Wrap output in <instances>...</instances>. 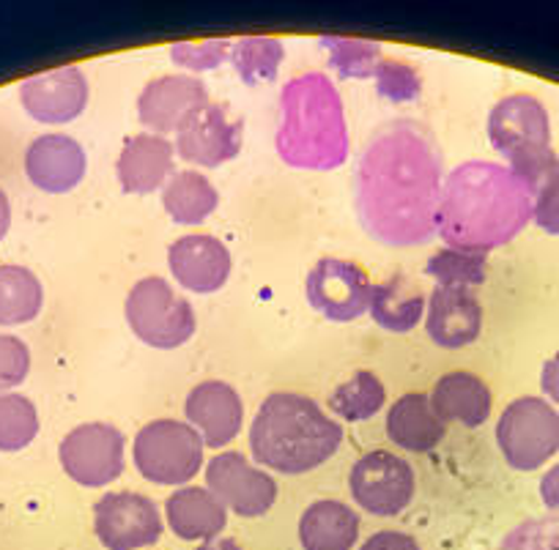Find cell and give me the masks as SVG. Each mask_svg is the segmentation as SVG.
I'll return each instance as SVG.
<instances>
[{
	"label": "cell",
	"mask_w": 559,
	"mask_h": 550,
	"mask_svg": "<svg viewBox=\"0 0 559 550\" xmlns=\"http://www.w3.org/2000/svg\"><path fill=\"white\" fill-rule=\"evenodd\" d=\"M532 217L524 183L491 162H472L450 176L437 228L459 250L486 252L513 239Z\"/></svg>",
	"instance_id": "obj_1"
},
{
	"label": "cell",
	"mask_w": 559,
	"mask_h": 550,
	"mask_svg": "<svg viewBox=\"0 0 559 550\" xmlns=\"http://www.w3.org/2000/svg\"><path fill=\"white\" fill-rule=\"evenodd\" d=\"M343 444V428L305 395L274 392L258 408L250 452L261 466L299 477L324 466Z\"/></svg>",
	"instance_id": "obj_2"
},
{
	"label": "cell",
	"mask_w": 559,
	"mask_h": 550,
	"mask_svg": "<svg viewBox=\"0 0 559 550\" xmlns=\"http://www.w3.org/2000/svg\"><path fill=\"white\" fill-rule=\"evenodd\" d=\"M286 118L308 123H288L283 129L280 148L283 156L302 167H330L343 156V132L337 94L324 77L297 80L286 88Z\"/></svg>",
	"instance_id": "obj_3"
},
{
	"label": "cell",
	"mask_w": 559,
	"mask_h": 550,
	"mask_svg": "<svg viewBox=\"0 0 559 550\" xmlns=\"http://www.w3.org/2000/svg\"><path fill=\"white\" fill-rule=\"evenodd\" d=\"M127 323L148 348L174 350L181 348L195 334V310L187 299H181L165 279L146 277L134 283L129 290Z\"/></svg>",
	"instance_id": "obj_4"
},
{
	"label": "cell",
	"mask_w": 559,
	"mask_h": 550,
	"mask_svg": "<svg viewBox=\"0 0 559 550\" xmlns=\"http://www.w3.org/2000/svg\"><path fill=\"white\" fill-rule=\"evenodd\" d=\"M203 439L179 419H154L134 435V466L154 485H187L203 466Z\"/></svg>",
	"instance_id": "obj_5"
},
{
	"label": "cell",
	"mask_w": 559,
	"mask_h": 550,
	"mask_svg": "<svg viewBox=\"0 0 559 550\" xmlns=\"http://www.w3.org/2000/svg\"><path fill=\"white\" fill-rule=\"evenodd\" d=\"M497 444L510 468L537 471L559 452V414L540 397H519L497 425Z\"/></svg>",
	"instance_id": "obj_6"
},
{
	"label": "cell",
	"mask_w": 559,
	"mask_h": 550,
	"mask_svg": "<svg viewBox=\"0 0 559 550\" xmlns=\"http://www.w3.org/2000/svg\"><path fill=\"white\" fill-rule=\"evenodd\" d=\"M123 435L112 425L88 422L61 441V466L83 488H105L123 474Z\"/></svg>",
	"instance_id": "obj_7"
},
{
	"label": "cell",
	"mask_w": 559,
	"mask_h": 550,
	"mask_svg": "<svg viewBox=\"0 0 559 550\" xmlns=\"http://www.w3.org/2000/svg\"><path fill=\"white\" fill-rule=\"evenodd\" d=\"M414 471L403 457L386 450L368 452L352 468V495L376 517L401 515L414 499Z\"/></svg>",
	"instance_id": "obj_8"
},
{
	"label": "cell",
	"mask_w": 559,
	"mask_h": 550,
	"mask_svg": "<svg viewBox=\"0 0 559 550\" xmlns=\"http://www.w3.org/2000/svg\"><path fill=\"white\" fill-rule=\"evenodd\" d=\"M94 528L107 550H140L163 537V515L148 495L123 490L96 501Z\"/></svg>",
	"instance_id": "obj_9"
},
{
	"label": "cell",
	"mask_w": 559,
	"mask_h": 550,
	"mask_svg": "<svg viewBox=\"0 0 559 550\" xmlns=\"http://www.w3.org/2000/svg\"><path fill=\"white\" fill-rule=\"evenodd\" d=\"M368 272L354 261L324 258L308 274V299L326 321L352 323L370 307Z\"/></svg>",
	"instance_id": "obj_10"
},
{
	"label": "cell",
	"mask_w": 559,
	"mask_h": 550,
	"mask_svg": "<svg viewBox=\"0 0 559 550\" xmlns=\"http://www.w3.org/2000/svg\"><path fill=\"white\" fill-rule=\"evenodd\" d=\"M206 488L239 517L266 515L277 501V482L241 452H219L206 466Z\"/></svg>",
	"instance_id": "obj_11"
},
{
	"label": "cell",
	"mask_w": 559,
	"mask_h": 550,
	"mask_svg": "<svg viewBox=\"0 0 559 550\" xmlns=\"http://www.w3.org/2000/svg\"><path fill=\"white\" fill-rule=\"evenodd\" d=\"M488 138L508 162L530 151L551 148L546 107L530 94L508 96L488 116Z\"/></svg>",
	"instance_id": "obj_12"
},
{
	"label": "cell",
	"mask_w": 559,
	"mask_h": 550,
	"mask_svg": "<svg viewBox=\"0 0 559 550\" xmlns=\"http://www.w3.org/2000/svg\"><path fill=\"white\" fill-rule=\"evenodd\" d=\"M209 91L201 80L187 74L152 80L140 91L138 116L140 123L154 134L179 132L201 107L209 105Z\"/></svg>",
	"instance_id": "obj_13"
},
{
	"label": "cell",
	"mask_w": 559,
	"mask_h": 550,
	"mask_svg": "<svg viewBox=\"0 0 559 550\" xmlns=\"http://www.w3.org/2000/svg\"><path fill=\"white\" fill-rule=\"evenodd\" d=\"M174 148L190 165H223L241 151V121H234L223 105L209 101L176 132Z\"/></svg>",
	"instance_id": "obj_14"
},
{
	"label": "cell",
	"mask_w": 559,
	"mask_h": 550,
	"mask_svg": "<svg viewBox=\"0 0 559 550\" xmlns=\"http://www.w3.org/2000/svg\"><path fill=\"white\" fill-rule=\"evenodd\" d=\"M20 99L39 123H69L88 105V80L78 67L34 74L20 85Z\"/></svg>",
	"instance_id": "obj_15"
},
{
	"label": "cell",
	"mask_w": 559,
	"mask_h": 550,
	"mask_svg": "<svg viewBox=\"0 0 559 550\" xmlns=\"http://www.w3.org/2000/svg\"><path fill=\"white\" fill-rule=\"evenodd\" d=\"M83 145L69 134H41L25 151V172L36 190L50 192V195H63L72 192L85 178Z\"/></svg>",
	"instance_id": "obj_16"
},
{
	"label": "cell",
	"mask_w": 559,
	"mask_h": 550,
	"mask_svg": "<svg viewBox=\"0 0 559 550\" xmlns=\"http://www.w3.org/2000/svg\"><path fill=\"white\" fill-rule=\"evenodd\" d=\"M185 414L187 425H192L201 433L203 444L214 446V450L228 446L239 435L241 422H245L241 397L225 381H203V384L192 386L185 403Z\"/></svg>",
	"instance_id": "obj_17"
},
{
	"label": "cell",
	"mask_w": 559,
	"mask_h": 550,
	"mask_svg": "<svg viewBox=\"0 0 559 550\" xmlns=\"http://www.w3.org/2000/svg\"><path fill=\"white\" fill-rule=\"evenodd\" d=\"M170 274L192 294H214L230 277V252L214 236H181L168 250Z\"/></svg>",
	"instance_id": "obj_18"
},
{
	"label": "cell",
	"mask_w": 559,
	"mask_h": 550,
	"mask_svg": "<svg viewBox=\"0 0 559 550\" xmlns=\"http://www.w3.org/2000/svg\"><path fill=\"white\" fill-rule=\"evenodd\" d=\"M426 332L439 348H466L483 332L480 299L469 288H444L437 285L428 296Z\"/></svg>",
	"instance_id": "obj_19"
},
{
	"label": "cell",
	"mask_w": 559,
	"mask_h": 550,
	"mask_svg": "<svg viewBox=\"0 0 559 550\" xmlns=\"http://www.w3.org/2000/svg\"><path fill=\"white\" fill-rule=\"evenodd\" d=\"M176 148L163 134H134L123 143L118 154V181L129 195H148L163 190L168 178L174 176Z\"/></svg>",
	"instance_id": "obj_20"
},
{
	"label": "cell",
	"mask_w": 559,
	"mask_h": 550,
	"mask_svg": "<svg viewBox=\"0 0 559 550\" xmlns=\"http://www.w3.org/2000/svg\"><path fill=\"white\" fill-rule=\"evenodd\" d=\"M431 406L444 425L459 422L464 428H480L491 417V390L483 379L459 370L437 381Z\"/></svg>",
	"instance_id": "obj_21"
},
{
	"label": "cell",
	"mask_w": 559,
	"mask_h": 550,
	"mask_svg": "<svg viewBox=\"0 0 559 550\" xmlns=\"http://www.w3.org/2000/svg\"><path fill=\"white\" fill-rule=\"evenodd\" d=\"M165 515H168L170 531L179 539H217L228 523V510L219 504L217 495L209 488H179L165 504Z\"/></svg>",
	"instance_id": "obj_22"
},
{
	"label": "cell",
	"mask_w": 559,
	"mask_h": 550,
	"mask_svg": "<svg viewBox=\"0 0 559 550\" xmlns=\"http://www.w3.org/2000/svg\"><path fill=\"white\" fill-rule=\"evenodd\" d=\"M444 428L442 419L437 417L428 395H403L386 414V435L395 446L406 452H431L433 446L442 444Z\"/></svg>",
	"instance_id": "obj_23"
},
{
	"label": "cell",
	"mask_w": 559,
	"mask_h": 550,
	"mask_svg": "<svg viewBox=\"0 0 559 550\" xmlns=\"http://www.w3.org/2000/svg\"><path fill=\"white\" fill-rule=\"evenodd\" d=\"M359 539V515L343 501H316L299 521L305 550H352Z\"/></svg>",
	"instance_id": "obj_24"
},
{
	"label": "cell",
	"mask_w": 559,
	"mask_h": 550,
	"mask_svg": "<svg viewBox=\"0 0 559 550\" xmlns=\"http://www.w3.org/2000/svg\"><path fill=\"white\" fill-rule=\"evenodd\" d=\"M370 315L381 328L395 334H406L423 321L426 312V294L406 277H392L386 283L373 285L370 294Z\"/></svg>",
	"instance_id": "obj_25"
},
{
	"label": "cell",
	"mask_w": 559,
	"mask_h": 550,
	"mask_svg": "<svg viewBox=\"0 0 559 550\" xmlns=\"http://www.w3.org/2000/svg\"><path fill=\"white\" fill-rule=\"evenodd\" d=\"M163 206L179 225H201L217 212L219 192L203 172L179 170L163 187Z\"/></svg>",
	"instance_id": "obj_26"
},
{
	"label": "cell",
	"mask_w": 559,
	"mask_h": 550,
	"mask_svg": "<svg viewBox=\"0 0 559 550\" xmlns=\"http://www.w3.org/2000/svg\"><path fill=\"white\" fill-rule=\"evenodd\" d=\"M45 304L39 277L25 266H0V326L34 321Z\"/></svg>",
	"instance_id": "obj_27"
},
{
	"label": "cell",
	"mask_w": 559,
	"mask_h": 550,
	"mask_svg": "<svg viewBox=\"0 0 559 550\" xmlns=\"http://www.w3.org/2000/svg\"><path fill=\"white\" fill-rule=\"evenodd\" d=\"M386 392L384 384L376 379L370 370H359L352 375V381L337 386L330 397V408L346 422H365L373 419L384 408Z\"/></svg>",
	"instance_id": "obj_28"
},
{
	"label": "cell",
	"mask_w": 559,
	"mask_h": 550,
	"mask_svg": "<svg viewBox=\"0 0 559 550\" xmlns=\"http://www.w3.org/2000/svg\"><path fill=\"white\" fill-rule=\"evenodd\" d=\"M283 56H286V50L272 36H245L230 47V63L247 85L269 83V80L277 77Z\"/></svg>",
	"instance_id": "obj_29"
},
{
	"label": "cell",
	"mask_w": 559,
	"mask_h": 550,
	"mask_svg": "<svg viewBox=\"0 0 559 550\" xmlns=\"http://www.w3.org/2000/svg\"><path fill=\"white\" fill-rule=\"evenodd\" d=\"M426 272L437 279L444 288H475V285L486 283L488 263L486 252L475 250H459V247H450V250L437 252V255L428 261Z\"/></svg>",
	"instance_id": "obj_30"
},
{
	"label": "cell",
	"mask_w": 559,
	"mask_h": 550,
	"mask_svg": "<svg viewBox=\"0 0 559 550\" xmlns=\"http://www.w3.org/2000/svg\"><path fill=\"white\" fill-rule=\"evenodd\" d=\"M39 433V414L23 395L0 392V452H20Z\"/></svg>",
	"instance_id": "obj_31"
},
{
	"label": "cell",
	"mask_w": 559,
	"mask_h": 550,
	"mask_svg": "<svg viewBox=\"0 0 559 550\" xmlns=\"http://www.w3.org/2000/svg\"><path fill=\"white\" fill-rule=\"evenodd\" d=\"M321 47L332 52V63H335L343 77H370L379 67V45H373V41L324 36Z\"/></svg>",
	"instance_id": "obj_32"
},
{
	"label": "cell",
	"mask_w": 559,
	"mask_h": 550,
	"mask_svg": "<svg viewBox=\"0 0 559 550\" xmlns=\"http://www.w3.org/2000/svg\"><path fill=\"white\" fill-rule=\"evenodd\" d=\"M376 88L390 101H412L419 94V77L408 63L401 61H381L376 67Z\"/></svg>",
	"instance_id": "obj_33"
},
{
	"label": "cell",
	"mask_w": 559,
	"mask_h": 550,
	"mask_svg": "<svg viewBox=\"0 0 559 550\" xmlns=\"http://www.w3.org/2000/svg\"><path fill=\"white\" fill-rule=\"evenodd\" d=\"M530 198L532 217H535L537 228H543L551 236H559V167L532 187Z\"/></svg>",
	"instance_id": "obj_34"
},
{
	"label": "cell",
	"mask_w": 559,
	"mask_h": 550,
	"mask_svg": "<svg viewBox=\"0 0 559 550\" xmlns=\"http://www.w3.org/2000/svg\"><path fill=\"white\" fill-rule=\"evenodd\" d=\"M31 370V350L23 339L0 334V392L20 386Z\"/></svg>",
	"instance_id": "obj_35"
},
{
	"label": "cell",
	"mask_w": 559,
	"mask_h": 550,
	"mask_svg": "<svg viewBox=\"0 0 559 550\" xmlns=\"http://www.w3.org/2000/svg\"><path fill=\"white\" fill-rule=\"evenodd\" d=\"M230 41H203V45H176L174 47V61L187 69H214L230 58Z\"/></svg>",
	"instance_id": "obj_36"
},
{
	"label": "cell",
	"mask_w": 559,
	"mask_h": 550,
	"mask_svg": "<svg viewBox=\"0 0 559 550\" xmlns=\"http://www.w3.org/2000/svg\"><path fill=\"white\" fill-rule=\"evenodd\" d=\"M359 550H419V545L403 531H376Z\"/></svg>",
	"instance_id": "obj_37"
},
{
	"label": "cell",
	"mask_w": 559,
	"mask_h": 550,
	"mask_svg": "<svg viewBox=\"0 0 559 550\" xmlns=\"http://www.w3.org/2000/svg\"><path fill=\"white\" fill-rule=\"evenodd\" d=\"M540 386H543V395H546L548 400L557 403V406H559V354L551 356V359L543 364Z\"/></svg>",
	"instance_id": "obj_38"
},
{
	"label": "cell",
	"mask_w": 559,
	"mask_h": 550,
	"mask_svg": "<svg viewBox=\"0 0 559 550\" xmlns=\"http://www.w3.org/2000/svg\"><path fill=\"white\" fill-rule=\"evenodd\" d=\"M540 499L548 510L559 512V463L554 468H548L540 479Z\"/></svg>",
	"instance_id": "obj_39"
},
{
	"label": "cell",
	"mask_w": 559,
	"mask_h": 550,
	"mask_svg": "<svg viewBox=\"0 0 559 550\" xmlns=\"http://www.w3.org/2000/svg\"><path fill=\"white\" fill-rule=\"evenodd\" d=\"M9 225H12V206H9L7 192L0 190V241L9 234Z\"/></svg>",
	"instance_id": "obj_40"
},
{
	"label": "cell",
	"mask_w": 559,
	"mask_h": 550,
	"mask_svg": "<svg viewBox=\"0 0 559 550\" xmlns=\"http://www.w3.org/2000/svg\"><path fill=\"white\" fill-rule=\"evenodd\" d=\"M198 550H245L236 539H206Z\"/></svg>",
	"instance_id": "obj_41"
}]
</instances>
